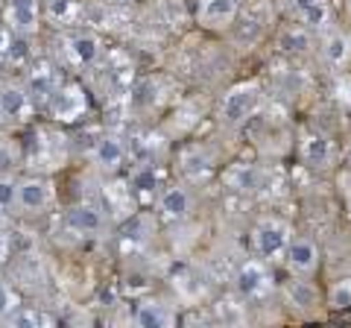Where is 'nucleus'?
I'll return each instance as SVG.
<instances>
[{
    "instance_id": "nucleus-1",
    "label": "nucleus",
    "mask_w": 351,
    "mask_h": 328,
    "mask_svg": "<svg viewBox=\"0 0 351 328\" xmlns=\"http://www.w3.org/2000/svg\"><path fill=\"white\" fill-rule=\"evenodd\" d=\"M252 240H255V253L261 258L272 261V258H281L284 253H287V246L293 240V229L284 220H278V217H269V220L258 223Z\"/></svg>"
},
{
    "instance_id": "nucleus-2",
    "label": "nucleus",
    "mask_w": 351,
    "mask_h": 328,
    "mask_svg": "<svg viewBox=\"0 0 351 328\" xmlns=\"http://www.w3.org/2000/svg\"><path fill=\"white\" fill-rule=\"evenodd\" d=\"M258 85L255 82H243V85H234L232 91L223 97V106H219V120L228 126H237L255 112L258 106Z\"/></svg>"
},
{
    "instance_id": "nucleus-3",
    "label": "nucleus",
    "mask_w": 351,
    "mask_h": 328,
    "mask_svg": "<svg viewBox=\"0 0 351 328\" xmlns=\"http://www.w3.org/2000/svg\"><path fill=\"white\" fill-rule=\"evenodd\" d=\"M50 106V112L56 120H80L85 115V108H88V100H85V91L80 89V85H62V89L53 91V97L47 100Z\"/></svg>"
},
{
    "instance_id": "nucleus-4",
    "label": "nucleus",
    "mask_w": 351,
    "mask_h": 328,
    "mask_svg": "<svg viewBox=\"0 0 351 328\" xmlns=\"http://www.w3.org/2000/svg\"><path fill=\"white\" fill-rule=\"evenodd\" d=\"M284 261H287V267L293 272H299V276H311V272L319 270L322 253H319V246H316L311 237H293L287 253H284Z\"/></svg>"
},
{
    "instance_id": "nucleus-5",
    "label": "nucleus",
    "mask_w": 351,
    "mask_h": 328,
    "mask_svg": "<svg viewBox=\"0 0 351 328\" xmlns=\"http://www.w3.org/2000/svg\"><path fill=\"white\" fill-rule=\"evenodd\" d=\"M237 12H240V0H199L196 21L208 30H226L234 24Z\"/></svg>"
},
{
    "instance_id": "nucleus-6",
    "label": "nucleus",
    "mask_w": 351,
    "mask_h": 328,
    "mask_svg": "<svg viewBox=\"0 0 351 328\" xmlns=\"http://www.w3.org/2000/svg\"><path fill=\"white\" fill-rule=\"evenodd\" d=\"M53 202V185L41 176H29L18 182V205L29 214L44 211Z\"/></svg>"
},
{
    "instance_id": "nucleus-7",
    "label": "nucleus",
    "mask_w": 351,
    "mask_h": 328,
    "mask_svg": "<svg viewBox=\"0 0 351 328\" xmlns=\"http://www.w3.org/2000/svg\"><path fill=\"white\" fill-rule=\"evenodd\" d=\"M234 288L243 299H255L269 288V272L263 270L261 261H246L234 276Z\"/></svg>"
},
{
    "instance_id": "nucleus-8",
    "label": "nucleus",
    "mask_w": 351,
    "mask_h": 328,
    "mask_svg": "<svg viewBox=\"0 0 351 328\" xmlns=\"http://www.w3.org/2000/svg\"><path fill=\"white\" fill-rule=\"evenodd\" d=\"M6 21L15 36H32L38 30V3L36 0H9Z\"/></svg>"
},
{
    "instance_id": "nucleus-9",
    "label": "nucleus",
    "mask_w": 351,
    "mask_h": 328,
    "mask_svg": "<svg viewBox=\"0 0 351 328\" xmlns=\"http://www.w3.org/2000/svg\"><path fill=\"white\" fill-rule=\"evenodd\" d=\"M91 161H94L100 170L114 173V170L123 167V161H126V147L120 144L117 138L106 135V138H100V141L94 144V150H91Z\"/></svg>"
},
{
    "instance_id": "nucleus-10",
    "label": "nucleus",
    "mask_w": 351,
    "mask_h": 328,
    "mask_svg": "<svg viewBox=\"0 0 351 328\" xmlns=\"http://www.w3.org/2000/svg\"><path fill=\"white\" fill-rule=\"evenodd\" d=\"M302 159H304L307 167L325 170L328 164H331V159H334V147H331V141H328V135H322V132L304 135V141H302Z\"/></svg>"
},
{
    "instance_id": "nucleus-11",
    "label": "nucleus",
    "mask_w": 351,
    "mask_h": 328,
    "mask_svg": "<svg viewBox=\"0 0 351 328\" xmlns=\"http://www.w3.org/2000/svg\"><path fill=\"white\" fill-rule=\"evenodd\" d=\"M290 6L307 30H328V24H331L328 0H290Z\"/></svg>"
},
{
    "instance_id": "nucleus-12",
    "label": "nucleus",
    "mask_w": 351,
    "mask_h": 328,
    "mask_svg": "<svg viewBox=\"0 0 351 328\" xmlns=\"http://www.w3.org/2000/svg\"><path fill=\"white\" fill-rule=\"evenodd\" d=\"M322 56L334 71H346L351 62V38L339 30H328V36L322 38Z\"/></svg>"
},
{
    "instance_id": "nucleus-13",
    "label": "nucleus",
    "mask_w": 351,
    "mask_h": 328,
    "mask_svg": "<svg viewBox=\"0 0 351 328\" xmlns=\"http://www.w3.org/2000/svg\"><path fill=\"white\" fill-rule=\"evenodd\" d=\"M158 211L164 220H184V217L191 214V194L179 188V185H173V188H164L161 196H158Z\"/></svg>"
},
{
    "instance_id": "nucleus-14",
    "label": "nucleus",
    "mask_w": 351,
    "mask_h": 328,
    "mask_svg": "<svg viewBox=\"0 0 351 328\" xmlns=\"http://www.w3.org/2000/svg\"><path fill=\"white\" fill-rule=\"evenodd\" d=\"M68 226H71V232L76 235H97V232H103V226H106V217L100 209H94V205H73V209L68 211Z\"/></svg>"
},
{
    "instance_id": "nucleus-15",
    "label": "nucleus",
    "mask_w": 351,
    "mask_h": 328,
    "mask_svg": "<svg viewBox=\"0 0 351 328\" xmlns=\"http://www.w3.org/2000/svg\"><path fill=\"white\" fill-rule=\"evenodd\" d=\"M68 56L73 65L80 68H88L100 59V38L94 32H76V36L68 38Z\"/></svg>"
},
{
    "instance_id": "nucleus-16",
    "label": "nucleus",
    "mask_w": 351,
    "mask_h": 328,
    "mask_svg": "<svg viewBox=\"0 0 351 328\" xmlns=\"http://www.w3.org/2000/svg\"><path fill=\"white\" fill-rule=\"evenodd\" d=\"M32 97L27 89L21 85H3L0 89V117L6 120H24V115L29 112Z\"/></svg>"
},
{
    "instance_id": "nucleus-17",
    "label": "nucleus",
    "mask_w": 351,
    "mask_h": 328,
    "mask_svg": "<svg viewBox=\"0 0 351 328\" xmlns=\"http://www.w3.org/2000/svg\"><path fill=\"white\" fill-rule=\"evenodd\" d=\"M132 323H135L138 328H167V325L176 323V316L158 302H144V305H138Z\"/></svg>"
},
{
    "instance_id": "nucleus-18",
    "label": "nucleus",
    "mask_w": 351,
    "mask_h": 328,
    "mask_svg": "<svg viewBox=\"0 0 351 328\" xmlns=\"http://www.w3.org/2000/svg\"><path fill=\"white\" fill-rule=\"evenodd\" d=\"M27 91L36 103H47L53 91H56V80H53V73L47 68H38L29 73V82H27Z\"/></svg>"
},
{
    "instance_id": "nucleus-19",
    "label": "nucleus",
    "mask_w": 351,
    "mask_h": 328,
    "mask_svg": "<svg viewBox=\"0 0 351 328\" xmlns=\"http://www.w3.org/2000/svg\"><path fill=\"white\" fill-rule=\"evenodd\" d=\"M278 47L287 50V53H304L311 47V30H284L281 38H278Z\"/></svg>"
},
{
    "instance_id": "nucleus-20",
    "label": "nucleus",
    "mask_w": 351,
    "mask_h": 328,
    "mask_svg": "<svg viewBox=\"0 0 351 328\" xmlns=\"http://www.w3.org/2000/svg\"><path fill=\"white\" fill-rule=\"evenodd\" d=\"M287 296H290V302L295 305V308H311V305H316V290L307 281H293Z\"/></svg>"
},
{
    "instance_id": "nucleus-21",
    "label": "nucleus",
    "mask_w": 351,
    "mask_h": 328,
    "mask_svg": "<svg viewBox=\"0 0 351 328\" xmlns=\"http://www.w3.org/2000/svg\"><path fill=\"white\" fill-rule=\"evenodd\" d=\"M328 305L334 311H348L351 308V281H337L331 293H328Z\"/></svg>"
},
{
    "instance_id": "nucleus-22",
    "label": "nucleus",
    "mask_w": 351,
    "mask_h": 328,
    "mask_svg": "<svg viewBox=\"0 0 351 328\" xmlns=\"http://www.w3.org/2000/svg\"><path fill=\"white\" fill-rule=\"evenodd\" d=\"M18 205V182L12 176H0V211Z\"/></svg>"
},
{
    "instance_id": "nucleus-23",
    "label": "nucleus",
    "mask_w": 351,
    "mask_h": 328,
    "mask_svg": "<svg viewBox=\"0 0 351 328\" xmlns=\"http://www.w3.org/2000/svg\"><path fill=\"white\" fill-rule=\"evenodd\" d=\"M41 316L36 311H24V308H15L12 314H9V325L15 328H29V325H38Z\"/></svg>"
},
{
    "instance_id": "nucleus-24",
    "label": "nucleus",
    "mask_w": 351,
    "mask_h": 328,
    "mask_svg": "<svg viewBox=\"0 0 351 328\" xmlns=\"http://www.w3.org/2000/svg\"><path fill=\"white\" fill-rule=\"evenodd\" d=\"M18 308V293L9 284H0V316H9Z\"/></svg>"
},
{
    "instance_id": "nucleus-25",
    "label": "nucleus",
    "mask_w": 351,
    "mask_h": 328,
    "mask_svg": "<svg viewBox=\"0 0 351 328\" xmlns=\"http://www.w3.org/2000/svg\"><path fill=\"white\" fill-rule=\"evenodd\" d=\"M71 12H73V0H50V15L53 18L64 21V18H71Z\"/></svg>"
},
{
    "instance_id": "nucleus-26",
    "label": "nucleus",
    "mask_w": 351,
    "mask_h": 328,
    "mask_svg": "<svg viewBox=\"0 0 351 328\" xmlns=\"http://www.w3.org/2000/svg\"><path fill=\"white\" fill-rule=\"evenodd\" d=\"M27 56H29V50H27V36L12 38V50H9V59L21 62V59H27Z\"/></svg>"
},
{
    "instance_id": "nucleus-27",
    "label": "nucleus",
    "mask_w": 351,
    "mask_h": 328,
    "mask_svg": "<svg viewBox=\"0 0 351 328\" xmlns=\"http://www.w3.org/2000/svg\"><path fill=\"white\" fill-rule=\"evenodd\" d=\"M9 50H12V36H9V30L0 27V59H9Z\"/></svg>"
},
{
    "instance_id": "nucleus-28",
    "label": "nucleus",
    "mask_w": 351,
    "mask_h": 328,
    "mask_svg": "<svg viewBox=\"0 0 351 328\" xmlns=\"http://www.w3.org/2000/svg\"><path fill=\"white\" fill-rule=\"evenodd\" d=\"M6 255H9V240L0 235V261H6Z\"/></svg>"
},
{
    "instance_id": "nucleus-29",
    "label": "nucleus",
    "mask_w": 351,
    "mask_h": 328,
    "mask_svg": "<svg viewBox=\"0 0 351 328\" xmlns=\"http://www.w3.org/2000/svg\"><path fill=\"white\" fill-rule=\"evenodd\" d=\"M346 161L351 164V138H348V147H346Z\"/></svg>"
},
{
    "instance_id": "nucleus-30",
    "label": "nucleus",
    "mask_w": 351,
    "mask_h": 328,
    "mask_svg": "<svg viewBox=\"0 0 351 328\" xmlns=\"http://www.w3.org/2000/svg\"><path fill=\"white\" fill-rule=\"evenodd\" d=\"M346 6H348V12H351V0H346Z\"/></svg>"
}]
</instances>
